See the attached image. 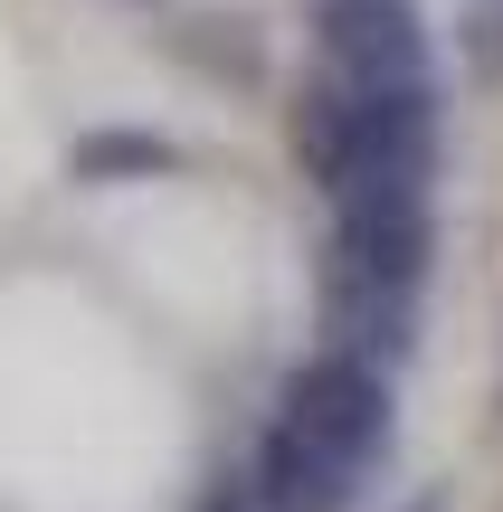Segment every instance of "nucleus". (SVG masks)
I'll list each match as a JSON object with an SVG mask.
<instances>
[{
    "label": "nucleus",
    "instance_id": "f257e3e1",
    "mask_svg": "<svg viewBox=\"0 0 503 512\" xmlns=\"http://www.w3.org/2000/svg\"><path fill=\"white\" fill-rule=\"evenodd\" d=\"M276 418L304 427L314 446H333V456H352V465H380V456H390V427H399V408H390V370L361 361V351H342V342H323L314 361L285 380Z\"/></svg>",
    "mask_w": 503,
    "mask_h": 512
},
{
    "label": "nucleus",
    "instance_id": "f03ea898",
    "mask_svg": "<svg viewBox=\"0 0 503 512\" xmlns=\"http://www.w3.org/2000/svg\"><path fill=\"white\" fill-rule=\"evenodd\" d=\"M314 67L352 86H437L428 19L409 0H323L314 10Z\"/></svg>",
    "mask_w": 503,
    "mask_h": 512
},
{
    "label": "nucleus",
    "instance_id": "7ed1b4c3",
    "mask_svg": "<svg viewBox=\"0 0 503 512\" xmlns=\"http://www.w3.org/2000/svg\"><path fill=\"white\" fill-rule=\"evenodd\" d=\"M361 484H371V465H352V456H333V446H314L304 427L266 418L257 465H247V503L257 512H352Z\"/></svg>",
    "mask_w": 503,
    "mask_h": 512
},
{
    "label": "nucleus",
    "instance_id": "20e7f679",
    "mask_svg": "<svg viewBox=\"0 0 503 512\" xmlns=\"http://www.w3.org/2000/svg\"><path fill=\"white\" fill-rule=\"evenodd\" d=\"M67 171L76 181H152V171H181V152L162 133H143V124H105V133H86L67 152Z\"/></svg>",
    "mask_w": 503,
    "mask_h": 512
},
{
    "label": "nucleus",
    "instance_id": "39448f33",
    "mask_svg": "<svg viewBox=\"0 0 503 512\" xmlns=\"http://www.w3.org/2000/svg\"><path fill=\"white\" fill-rule=\"evenodd\" d=\"M399 512H447V494H437V484H428V494H409V503H399Z\"/></svg>",
    "mask_w": 503,
    "mask_h": 512
},
{
    "label": "nucleus",
    "instance_id": "423d86ee",
    "mask_svg": "<svg viewBox=\"0 0 503 512\" xmlns=\"http://www.w3.org/2000/svg\"><path fill=\"white\" fill-rule=\"evenodd\" d=\"M209 512H228V503H209Z\"/></svg>",
    "mask_w": 503,
    "mask_h": 512
}]
</instances>
